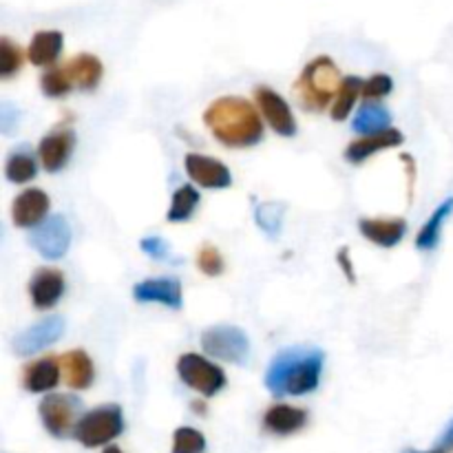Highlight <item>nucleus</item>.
Listing matches in <instances>:
<instances>
[{
	"label": "nucleus",
	"instance_id": "nucleus-1",
	"mask_svg": "<svg viewBox=\"0 0 453 453\" xmlns=\"http://www.w3.org/2000/svg\"><path fill=\"white\" fill-rule=\"evenodd\" d=\"M203 124L228 149H248L264 140V119L246 97L226 96L215 100L203 111Z\"/></svg>",
	"mask_w": 453,
	"mask_h": 453
},
{
	"label": "nucleus",
	"instance_id": "nucleus-2",
	"mask_svg": "<svg viewBox=\"0 0 453 453\" xmlns=\"http://www.w3.org/2000/svg\"><path fill=\"white\" fill-rule=\"evenodd\" d=\"M321 349L288 348L281 349L265 372V388L273 396H305L321 383L323 374Z\"/></svg>",
	"mask_w": 453,
	"mask_h": 453
},
{
	"label": "nucleus",
	"instance_id": "nucleus-3",
	"mask_svg": "<svg viewBox=\"0 0 453 453\" xmlns=\"http://www.w3.org/2000/svg\"><path fill=\"white\" fill-rule=\"evenodd\" d=\"M341 82H343V78H341L339 66L334 65V60L327 56H319L312 62H308L303 73L299 75L295 84V93L301 104H303V109L323 111L334 104Z\"/></svg>",
	"mask_w": 453,
	"mask_h": 453
},
{
	"label": "nucleus",
	"instance_id": "nucleus-4",
	"mask_svg": "<svg viewBox=\"0 0 453 453\" xmlns=\"http://www.w3.org/2000/svg\"><path fill=\"white\" fill-rule=\"evenodd\" d=\"M124 414L119 405H102L82 414L73 429V438L87 449L106 447L111 441L122 436Z\"/></svg>",
	"mask_w": 453,
	"mask_h": 453
},
{
	"label": "nucleus",
	"instance_id": "nucleus-5",
	"mask_svg": "<svg viewBox=\"0 0 453 453\" xmlns=\"http://www.w3.org/2000/svg\"><path fill=\"white\" fill-rule=\"evenodd\" d=\"M202 349L224 363L243 365L250 357V341L246 332L237 326H212L203 330Z\"/></svg>",
	"mask_w": 453,
	"mask_h": 453
},
{
	"label": "nucleus",
	"instance_id": "nucleus-6",
	"mask_svg": "<svg viewBox=\"0 0 453 453\" xmlns=\"http://www.w3.org/2000/svg\"><path fill=\"white\" fill-rule=\"evenodd\" d=\"M177 374L186 388L195 389L206 398L217 396L226 388L224 370L203 358L202 354H181L180 361H177Z\"/></svg>",
	"mask_w": 453,
	"mask_h": 453
},
{
	"label": "nucleus",
	"instance_id": "nucleus-7",
	"mask_svg": "<svg viewBox=\"0 0 453 453\" xmlns=\"http://www.w3.org/2000/svg\"><path fill=\"white\" fill-rule=\"evenodd\" d=\"M80 411H82V401L71 394H49L38 407L40 420L53 438H66L73 434L75 425L82 418Z\"/></svg>",
	"mask_w": 453,
	"mask_h": 453
},
{
	"label": "nucleus",
	"instance_id": "nucleus-8",
	"mask_svg": "<svg viewBox=\"0 0 453 453\" xmlns=\"http://www.w3.org/2000/svg\"><path fill=\"white\" fill-rule=\"evenodd\" d=\"M29 243L38 250V255L47 261H58L66 255L71 246V226L62 215L49 217L47 221L34 228L29 234Z\"/></svg>",
	"mask_w": 453,
	"mask_h": 453
},
{
	"label": "nucleus",
	"instance_id": "nucleus-9",
	"mask_svg": "<svg viewBox=\"0 0 453 453\" xmlns=\"http://www.w3.org/2000/svg\"><path fill=\"white\" fill-rule=\"evenodd\" d=\"M66 323L62 317H44L42 321L29 326L13 339V352L18 357H31L35 352H42L62 339Z\"/></svg>",
	"mask_w": 453,
	"mask_h": 453
},
{
	"label": "nucleus",
	"instance_id": "nucleus-10",
	"mask_svg": "<svg viewBox=\"0 0 453 453\" xmlns=\"http://www.w3.org/2000/svg\"><path fill=\"white\" fill-rule=\"evenodd\" d=\"M255 100L257 104H259V111L261 115H264L265 122H268V127L273 128L277 135L281 137L296 135L295 113H292L290 104L283 100V96H279V93L270 87H257Z\"/></svg>",
	"mask_w": 453,
	"mask_h": 453
},
{
	"label": "nucleus",
	"instance_id": "nucleus-11",
	"mask_svg": "<svg viewBox=\"0 0 453 453\" xmlns=\"http://www.w3.org/2000/svg\"><path fill=\"white\" fill-rule=\"evenodd\" d=\"M184 168L190 180L202 186V188L224 190L230 188V184H233L230 168L226 164H221L219 159L208 157V155L188 153L184 159Z\"/></svg>",
	"mask_w": 453,
	"mask_h": 453
},
{
	"label": "nucleus",
	"instance_id": "nucleus-12",
	"mask_svg": "<svg viewBox=\"0 0 453 453\" xmlns=\"http://www.w3.org/2000/svg\"><path fill=\"white\" fill-rule=\"evenodd\" d=\"M133 296L140 303H162L168 310H181L184 295H181V283L173 277L146 279L133 288Z\"/></svg>",
	"mask_w": 453,
	"mask_h": 453
},
{
	"label": "nucleus",
	"instance_id": "nucleus-13",
	"mask_svg": "<svg viewBox=\"0 0 453 453\" xmlns=\"http://www.w3.org/2000/svg\"><path fill=\"white\" fill-rule=\"evenodd\" d=\"M49 197L40 188H27L13 199L12 219L18 228H38L49 219Z\"/></svg>",
	"mask_w": 453,
	"mask_h": 453
},
{
	"label": "nucleus",
	"instance_id": "nucleus-14",
	"mask_svg": "<svg viewBox=\"0 0 453 453\" xmlns=\"http://www.w3.org/2000/svg\"><path fill=\"white\" fill-rule=\"evenodd\" d=\"M75 146V133L71 128H58L42 137L38 146V157L47 173H60L69 164Z\"/></svg>",
	"mask_w": 453,
	"mask_h": 453
},
{
	"label": "nucleus",
	"instance_id": "nucleus-15",
	"mask_svg": "<svg viewBox=\"0 0 453 453\" xmlns=\"http://www.w3.org/2000/svg\"><path fill=\"white\" fill-rule=\"evenodd\" d=\"M65 295V274L56 268L35 270L29 281V296L35 310H51Z\"/></svg>",
	"mask_w": 453,
	"mask_h": 453
},
{
	"label": "nucleus",
	"instance_id": "nucleus-16",
	"mask_svg": "<svg viewBox=\"0 0 453 453\" xmlns=\"http://www.w3.org/2000/svg\"><path fill=\"white\" fill-rule=\"evenodd\" d=\"M60 358L42 357L25 367V372H22V388L31 394L51 392V389L58 388V383H60Z\"/></svg>",
	"mask_w": 453,
	"mask_h": 453
},
{
	"label": "nucleus",
	"instance_id": "nucleus-17",
	"mask_svg": "<svg viewBox=\"0 0 453 453\" xmlns=\"http://www.w3.org/2000/svg\"><path fill=\"white\" fill-rule=\"evenodd\" d=\"M308 423V411L292 405H273L264 416V429L273 436H292Z\"/></svg>",
	"mask_w": 453,
	"mask_h": 453
},
{
	"label": "nucleus",
	"instance_id": "nucleus-18",
	"mask_svg": "<svg viewBox=\"0 0 453 453\" xmlns=\"http://www.w3.org/2000/svg\"><path fill=\"white\" fill-rule=\"evenodd\" d=\"M358 230L367 242L376 243L380 248H394L403 242L407 233V221L401 217L392 219H361Z\"/></svg>",
	"mask_w": 453,
	"mask_h": 453
},
{
	"label": "nucleus",
	"instance_id": "nucleus-19",
	"mask_svg": "<svg viewBox=\"0 0 453 453\" xmlns=\"http://www.w3.org/2000/svg\"><path fill=\"white\" fill-rule=\"evenodd\" d=\"M403 133L398 128H388L383 133H376V135H367L361 137V140H354L352 144L345 149V159L349 164H361L365 162L367 157H372L374 153L385 149H394V146H401L403 144Z\"/></svg>",
	"mask_w": 453,
	"mask_h": 453
},
{
	"label": "nucleus",
	"instance_id": "nucleus-20",
	"mask_svg": "<svg viewBox=\"0 0 453 453\" xmlns=\"http://www.w3.org/2000/svg\"><path fill=\"white\" fill-rule=\"evenodd\" d=\"M62 376H65L66 385L71 389H87L91 388L93 379H96V370H93V361L84 349H71V352L60 357Z\"/></svg>",
	"mask_w": 453,
	"mask_h": 453
},
{
	"label": "nucleus",
	"instance_id": "nucleus-21",
	"mask_svg": "<svg viewBox=\"0 0 453 453\" xmlns=\"http://www.w3.org/2000/svg\"><path fill=\"white\" fill-rule=\"evenodd\" d=\"M65 69L73 87L82 88V91H93L100 84L102 73H104L100 58L93 56V53H80V56L71 58Z\"/></svg>",
	"mask_w": 453,
	"mask_h": 453
},
{
	"label": "nucleus",
	"instance_id": "nucleus-22",
	"mask_svg": "<svg viewBox=\"0 0 453 453\" xmlns=\"http://www.w3.org/2000/svg\"><path fill=\"white\" fill-rule=\"evenodd\" d=\"M62 47H65V35L56 29L38 31L31 38L29 49H27V58L31 65L35 66H53L60 58Z\"/></svg>",
	"mask_w": 453,
	"mask_h": 453
},
{
	"label": "nucleus",
	"instance_id": "nucleus-23",
	"mask_svg": "<svg viewBox=\"0 0 453 453\" xmlns=\"http://www.w3.org/2000/svg\"><path fill=\"white\" fill-rule=\"evenodd\" d=\"M389 122H392V113H389L383 104H379V102H367V104H363L361 109L357 111V115H354L352 128L358 135L367 137L392 128Z\"/></svg>",
	"mask_w": 453,
	"mask_h": 453
},
{
	"label": "nucleus",
	"instance_id": "nucleus-24",
	"mask_svg": "<svg viewBox=\"0 0 453 453\" xmlns=\"http://www.w3.org/2000/svg\"><path fill=\"white\" fill-rule=\"evenodd\" d=\"M363 82H365V80L357 78V75H348V78H343L339 93H336L334 97V104L330 106V115L334 122H343V119L349 118L358 96H363Z\"/></svg>",
	"mask_w": 453,
	"mask_h": 453
},
{
	"label": "nucleus",
	"instance_id": "nucleus-25",
	"mask_svg": "<svg viewBox=\"0 0 453 453\" xmlns=\"http://www.w3.org/2000/svg\"><path fill=\"white\" fill-rule=\"evenodd\" d=\"M451 212H453V197L445 199V202L434 211V215L429 217L427 224L420 228L418 237H416V248H418V250H434V248L438 246L442 224H445L447 217H449Z\"/></svg>",
	"mask_w": 453,
	"mask_h": 453
},
{
	"label": "nucleus",
	"instance_id": "nucleus-26",
	"mask_svg": "<svg viewBox=\"0 0 453 453\" xmlns=\"http://www.w3.org/2000/svg\"><path fill=\"white\" fill-rule=\"evenodd\" d=\"M199 199L202 197H199V193L195 186H190V184L180 186V188L173 193L171 208H168V212H166V219L171 221V224H181V221H188L190 217H193V212L197 211Z\"/></svg>",
	"mask_w": 453,
	"mask_h": 453
},
{
	"label": "nucleus",
	"instance_id": "nucleus-27",
	"mask_svg": "<svg viewBox=\"0 0 453 453\" xmlns=\"http://www.w3.org/2000/svg\"><path fill=\"white\" fill-rule=\"evenodd\" d=\"M4 175L12 184H27L38 175V164L29 150H13L4 164Z\"/></svg>",
	"mask_w": 453,
	"mask_h": 453
},
{
	"label": "nucleus",
	"instance_id": "nucleus-28",
	"mask_svg": "<svg viewBox=\"0 0 453 453\" xmlns=\"http://www.w3.org/2000/svg\"><path fill=\"white\" fill-rule=\"evenodd\" d=\"M40 88L47 97H65L66 93L73 88V82L66 75L65 66H51L49 71H44L42 78H40Z\"/></svg>",
	"mask_w": 453,
	"mask_h": 453
},
{
	"label": "nucleus",
	"instance_id": "nucleus-29",
	"mask_svg": "<svg viewBox=\"0 0 453 453\" xmlns=\"http://www.w3.org/2000/svg\"><path fill=\"white\" fill-rule=\"evenodd\" d=\"M283 212H286L283 211V203L265 202V203H259V206H257L255 219L265 234H270V237H277L279 230H281V224H283Z\"/></svg>",
	"mask_w": 453,
	"mask_h": 453
},
{
	"label": "nucleus",
	"instance_id": "nucleus-30",
	"mask_svg": "<svg viewBox=\"0 0 453 453\" xmlns=\"http://www.w3.org/2000/svg\"><path fill=\"white\" fill-rule=\"evenodd\" d=\"M171 453H206V436L193 427L175 429Z\"/></svg>",
	"mask_w": 453,
	"mask_h": 453
},
{
	"label": "nucleus",
	"instance_id": "nucleus-31",
	"mask_svg": "<svg viewBox=\"0 0 453 453\" xmlns=\"http://www.w3.org/2000/svg\"><path fill=\"white\" fill-rule=\"evenodd\" d=\"M22 49L13 40L0 38V78L9 80L22 69Z\"/></svg>",
	"mask_w": 453,
	"mask_h": 453
},
{
	"label": "nucleus",
	"instance_id": "nucleus-32",
	"mask_svg": "<svg viewBox=\"0 0 453 453\" xmlns=\"http://www.w3.org/2000/svg\"><path fill=\"white\" fill-rule=\"evenodd\" d=\"M197 265L206 277H219V274L226 270L224 257H221V252L217 250L215 246H211V243H206V246L199 250Z\"/></svg>",
	"mask_w": 453,
	"mask_h": 453
},
{
	"label": "nucleus",
	"instance_id": "nucleus-33",
	"mask_svg": "<svg viewBox=\"0 0 453 453\" xmlns=\"http://www.w3.org/2000/svg\"><path fill=\"white\" fill-rule=\"evenodd\" d=\"M392 91H394V80L385 73H376L363 82V97H365L367 102L380 100V97L389 96Z\"/></svg>",
	"mask_w": 453,
	"mask_h": 453
},
{
	"label": "nucleus",
	"instance_id": "nucleus-34",
	"mask_svg": "<svg viewBox=\"0 0 453 453\" xmlns=\"http://www.w3.org/2000/svg\"><path fill=\"white\" fill-rule=\"evenodd\" d=\"M140 248L155 261H164L171 255V248H168V242L162 237H146L140 242Z\"/></svg>",
	"mask_w": 453,
	"mask_h": 453
},
{
	"label": "nucleus",
	"instance_id": "nucleus-35",
	"mask_svg": "<svg viewBox=\"0 0 453 453\" xmlns=\"http://www.w3.org/2000/svg\"><path fill=\"white\" fill-rule=\"evenodd\" d=\"M18 118H20V113H18V109L13 104L4 102L0 106V131H3V135H12L13 128L18 127Z\"/></svg>",
	"mask_w": 453,
	"mask_h": 453
},
{
	"label": "nucleus",
	"instance_id": "nucleus-36",
	"mask_svg": "<svg viewBox=\"0 0 453 453\" xmlns=\"http://www.w3.org/2000/svg\"><path fill=\"white\" fill-rule=\"evenodd\" d=\"M405 453H453V423L445 429V434H442V436L438 438V442L432 447V449H427V451L410 449V451H405Z\"/></svg>",
	"mask_w": 453,
	"mask_h": 453
},
{
	"label": "nucleus",
	"instance_id": "nucleus-37",
	"mask_svg": "<svg viewBox=\"0 0 453 453\" xmlns=\"http://www.w3.org/2000/svg\"><path fill=\"white\" fill-rule=\"evenodd\" d=\"M336 261H339L341 270L345 273V277H348L349 283H357V273H354V265H352V259H349V250L348 248H343V250L336 255Z\"/></svg>",
	"mask_w": 453,
	"mask_h": 453
},
{
	"label": "nucleus",
	"instance_id": "nucleus-38",
	"mask_svg": "<svg viewBox=\"0 0 453 453\" xmlns=\"http://www.w3.org/2000/svg\"><path fill=\"white\" fill-rule=\"evenodd\" d=\"M102 453H124V451H122V449H119V447L111 445V447H106V449H104V451H102Z\"/></svg>",
	"mask_w": 453,
	"mask_h": 453
}]
</instances>
